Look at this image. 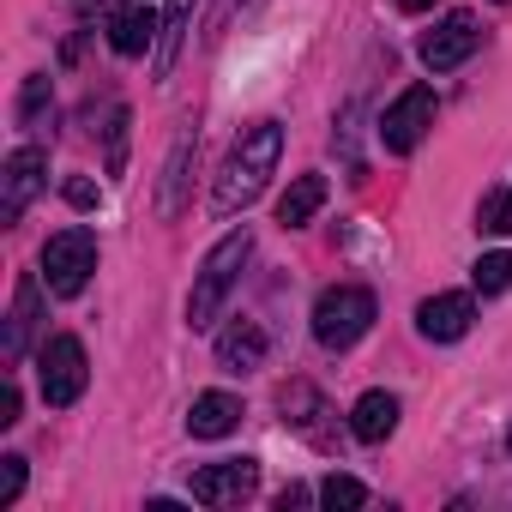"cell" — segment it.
I'll use <instances>...</instances> for the list:
<instances>
[{
	"label": "cell",
	"instance_id": "44dd1931",
	"mask_svg": "<svg viewBox=\"0 0 512 512\" xmlns=\"http://www.w3.org/2000/svg\"><path fill=\"white\" fill-rule=\"evenodd\" d=\"M314 500H320V506H332V512H350V506H362V500H368V488H362L356 476H338V470H332V476L314 488Z\"/></svg>",
	"mask_w": 512,
	"mask_h": 512
},
{
	"label": "cell",
	"instance_id": "d6986e66",
	"mask_svg": "<svg viewBox=\"0 0 512 512\" xmlns=\"http://www.w3.org/2000/svg\"><path fill=\"white\" fill-rule=\"evenodd\" d=\"M476 229H482V235H512V193H506V187H488V193H482Z\"/></svg>",
	"mask_w": 512,
	"mask_h": 512
},
{
	"label": "cell",
	"instance_id": "2e32d148",
	"mask_svg": "<svg viewBox=\"0 0 512 512\" xmlns=\"http://www.w3.org/2000/svg\"><path fill=\"white\" fill-rule=\"evenodd\" d=\"M37 278H19V290H13V314H7V362H19L25 356V344H31V332H37Z\"/></svg>",
	"mask_w": 512,
	"mask_h": 512
},
{
	"label": "cell",
	"instance_id": "7a4b0ae2",
	"mask_svg": "<svg viewBox=\"0 0 512 512\" xmlns=\"http://www.w3.org/2000/svg\"><path fill=\"white\" fill-rule=\"evenodd\" d=\"M247 253H253V235H247V229L223 235V241L205 253V266H199V278H193V296H187V326H193V332L217 326V314H223V302H229V290H235V278H241V266H247Z\"/></svg>",
	"mask_w": 512,
	"mask_h": 512
},
{
	"label": "cell",
	"instance_id": "6da1fadb",
	"mask_svg": "<svg viewBox=\"0 0 512 512\" xmlns=\"http://www.w3.org/2000/svg\"><path fill=\"white\" fill-rule=\"evenodd\" d=\"M278 151H284V127H278V121H253V127H241V139L229 145V163H223V175H217L211 205H217L223 217L241 211V205H253V199L266 193L272 169H278Z\"/></svg>",
	"mask_w": 512,
	"mask_h": 512
},
{
	"label": "cell",
	"instance_id": "603a6c76",
	"mask_svg": "<svg viewBox=\"0 0 512 512\" xmlns=\"http://www.w3.org/2000/svg\"><path fill=\"white\" fill-rule=\"evenodd\" d=\"M25 494V458L13 452V458H0V506H13Z\"/></svg>",
	"mask_w": 512,
	"mask_h": 512
},
{
	"label": "cell",
	"instance_id": "8992f818",
	"mask_svg": "<svg viewBox=\"0 0 512 512\" xmlns=\"http://www.w3.org/2000/svg\"><path fill=\"white\" fill-rule=\"evenodd\" d=\"M434 115H440V97H434L428 85H410V91H398V97H392V109L380 115V145H386L392 157H410V151L428 139Z\"/></svg>",
	"mask_w": 512,
	"mask_h": 512
},
{
	"label": "cell",
	"instance_id": "4fadbf2b",
	"mask_svg": "<svg viewBox=\"0 0 512 512\" xmlns=\"http://www.w3.org/2000/svg\"><path fill=\"white\" fill-rule=\"evenodd\" d=\"M241 428V398L235 392H199L193 410H187V434L193 440H223Z\"/></svg>",
	"mask_w": 512,
	"mask_h": 512
},
{
	"label": "cell",
	"instance_id": "ba28073f",
	"mask_svg": "<svg viewBox=\"0 0 512 512\" xmlns=\"http://www.w3.org/2000/svg\"><path fill=\"white\" fill-rule=\"evenodd\" d=\"M253 488H260V464L253 458H217V464L193 470V500L199 506H241Z\"/></svg>",
	"mask_w": 512,
	"mask_h": 512
},
{
	"label": "cell",
	"instance_id": "3957f363",
	"mask_svg": "<svg viewBox=\"0 0 512 512\" xmlns=\"http://www.w3.org/2000/svg\"><path fill=\"white\" fill-rule=\"evenodd\" d=\"M368 326H374V290H362V284H332L314 302V338L326 350H350Z\"/></svg>",
	"mask_w": 512,
	"mask_h": 512
},
{
	"label": "cell",
	"instance_id": "83f0119b",
	"mask_svg": "<svg viewBox=\"0 0 512 512\" xmlns=\"http://www.w3.org/2000/svg\"><path fill=\"white\" fill-rule=\"evenodd\" d=\"M506 452H512V434H506Z\"/></svg>",
	"mask_w": 512,
	"mask_h": 512
},
{
	"label": "cell",
	"instance_id": "30bf717a",
	"mask_svg": "<svg viewBox=\"0 0 512 512\" xmlns=\"http://www.w3.org/2000/svg\"><path fill=\"white\" fill-rule=\"evenodd\" d=\"M470 320H476V302H470V296H458V290L428 296V302L416 308V326H422V338H428V344H458V338L470 332Z\"/></svg>",
	"mask_w": 512,
	"mask_h": 512
},
{
	"label": "cell",
	"instance_id": "cb8c5ba5",
	"mask_svg": "<svg viewBox=\"0 0 512 512\" xmlns=\"http://www.w3.org/2000/svg\"><path fill=\"white\" fill-rule=\"evenodd\" d=\"M61 193H67V205H79V211H91V205H97V181H85V175H73Z\"/></svg>",
	"mask_w": 512,
	"mask_h": 512
},
{
	"label": "cell",
	"instance_id": "8fae6325",
	"mask_svg": "<svg viewBox=\"0 0 512 512\" xmlns=\"http://www.w3.org/2000/svg\"><path fill=\"white\" fill-rule=\"evenodd\" d=\"M266 326L260 320H229V332H217V368L223 374H253L266 368Z\"/></svg>",
	"mask_w": 512,
	"mask_h": 512
},
{
	"label": "cell",
	"instance_id": "f1b7e54d",
	"mask_svg": "<svg viewBox=\"0 0 512 512\" xmlns=\"http://www.w3.org/2000/svg\"><path fill=\"white\" fill-rule=\"evenodd\" d=\"M500 7H512V0H500Z\"/></svg>",
	"mask_w": 512,
	"mask_h": 512
},
{
	"label": "cell",
	"instance_id": "277c9868",
	"mask_svg": "<svg viewBox=\"0 0 512 512\" xmlns=\"http://www.w3.org/2000/svg\"><path fill=\"white\" fill-rule=\"evenodd\" d=\"M91 272H97V235L91 229H61V235H49V247H43V284H49V296H79L85 284H91Z\"/></svg>",
	"mask_w": 512,
	"mask_h": 512
},
{
	"label": "cell",
	"instance_id": "ac0fdd59",
	"mask_svg": "<svg viewBox=\"0 0 512 512\" xmlns=\"http://www.w3.org/2000/svg\"><path fill=\"white\" fill-rule=\"evenodd\" d=\"M187 19H193V0H169L163 31H157V79L175 73V55H181V43H187Z\"/></svg>",
	"mask_w": 512,
	"mask_h": 512
},
{
	"label": "cell",
	"instance_id": "7402d4cb",
	"mask_svg": "<svg viewBox=\"0 0 512 512\" xmlns=\"http://www.w3.org/2000/svg\"><path fill=\"white\" fill-rule=\"evenodd\" d=\"M43 115H55V91H49V79L37 73V79H25V91H19V121H25V127H43Z\"/></svg>",
	"mask_w": 512,
	"mask_h": 512
},
{
	"label": "cell",
	"instance_id": "9a60e30c",
	"mask_svg": "<svg viewBox=\"0 0 512 512\" xmlns=\"http://www.w3.org/2000/svg\"><path fill=\"white\" fill-rule=\"evenodd\" d=\"M392 428H398V398H392V392H362L356 410H350V434H356L362 446H380Z\"/></svg>",
	"mask_w": 512,
	"mask_h": 512
},
{
	"label": "cell",
	"instance_id": "d4e9b609",
	"mask_svg": "<svg viewBox=\"0 0 512 512\" xmlns=\"http://www.w3.org/2000/svg\"><path fill=\"white\" fill-rule=\"evenodd\" d=\"M19 422V386L7 380V386H0V428H13Z\"/></svg>",
	"mask_w": 512,
	"mask_h": 512
},
{
	"label": "cell",
	"instance_id": "5bb4252c",
	"mask_svg": "<svg viewBox=\"0 0 512 512\" xmlns=\"http://www.w3.org/2000/svg\"><path fill=\"white\" fill-rule=\"evenodd\" d=\"M157 19H151V7H145V0H133V7H115L109 13V49L115 55H145L151 43H157Z\"/></svg>",
	"mask_w": 512,
	"mask_h": 512
},
{
	"label": "cell",
	"instance_id": "9c48e42d",
	"mask_svg": "<svg viewBox=\"0 0 512 512\" xmlns=\"http://www.w3.org/2000/svg\"><path fill=\"white\" fill-rule=\"evenodd\" d=\"M476 43H482V31H476V19L470 13H452V19H440L422 43H416V55H422V67H434V73H452V67H464L470 55H476Z\"/></svg>",
	"mask_w": 512,
	"mask_h": 512
},
{
	"label": "cell",
	"instance_id": "ffe728a7",
	"mask_svg": "<svg viewBox=\"0 0 512 512\" xmlns=\"http://www.w3.org/2000/svg\"><path fill=\"white\" fill-rule=\"evenodd\" d=\"M470 284H476L482 296H500V290H512V253H482V260L470 266Z\"/></svg>",
	"mask_w": 512,
	"mask_h": 512
},
{
	"label": "cell",
	"instance_id": "4316f807",
	"mask_svg": "<svg viewBox=\"0 0 512 512\" xmlns=\"http://www.w3.org/2000/svg\"><path fill=\"white\" fill-rule=\"evenodd\" d=\"M404 13H428V7H440V0H398Z\"/></svg>",
	"mask_w": 512,
	"mask_h": 512
},
{
	"label": "cell",
	"instance_id": "5b68a950",
	"mask_svg": "<svg viewBox=\"0 0 512 512\" xmlns=\"http://www.w3.org/2000/svg\"><path fill=\"white\" fill-rule=\"evenodd\" d=\"M85 380H91V362H85V344H79L73 332L49 338V344L37 350V386H43V404L67 410V404L85 392Z\"/></svg>",
	"mask_w": 512,
	"mask_h": 512
},
{
	"label": "cell",
	"instance_id": "52a82bcc",
	"mask_svg": "<svg viewBox=\"0 0 512 512\" xmlns=\"http://www.w3.org/2000/svg\"><path fill=\"white\" fill-rule=\"evenodd\" d=\"M49 181V151L43 145H19L7 157V175H0V223H19L31 211V199Z\"/></svg>",
	"mask_w": 512,
	"mask_h": 512
},
{
	"label": "cell",
	"instance_id": "484cf974",
	"mask_svg": "<svg viewBox=\"0 0 512 512\" xmlns=\"http://www.w3.org/2000/svg\"><path fill=\"white\" fill-rule=\"evenodd\" d=\"M235 7H247V0H223V7H217V13H211V37H217V31H223V25H229V19H235Z\"/></svg>",
	"mask_w": 512,
	"mask_h": 512
},
{
	"label": "cell",
	"instance_id": "7c38bea8",
	"mask_svg": "<svg viewBox=\"0 0 512 512\" xmlns=\"http://www.w3.org/2000/svg\"><path fill=\"white\" fill-rule=\"evenodd\" d=\"M278 410H284V422H290L302 440H314V446H332V428L320 422V416H332V410H326V398H320L308 380H290V386L278 392Z\"/></svg>",
	"mask_w": 512,
	"mask_h": 512
},
{
	"label": "cell",
	"instance_id": "e0dca14e",
	"mask_svg": "<svg viewBox=\"0 0 512 512\" xmlns=\"http://www.w3.org/2000/svg\"><path fill=\"white\" fill-rule=\"evenodd\" d=\"M320 205H326V175H296L290 193L278 199V223L284 229H302V223L320 217Z\"/></svg>",
	"mask_w": 512,
	"mask_h": 512
}]
</instances>
